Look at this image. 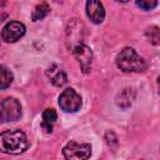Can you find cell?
<instances>
[{"label":"cell","instance_id":"obj_4","mask_svg":"<svg viewBox=\"0 0 160 160\" xmlns=\"http://www.w3.org/2000/svg\"><path fill=\"white\" fill-rule=\"evenodd\" d=\"M81 96L71 88L65 89L59 96V106L65 112H75L81 108Z\"/></svg>","mask_w":160,"mask_h":160},{"label":"cell","instance_id":"obj_3","mask_svg":"<svg viewBox=\"0 0 160 160\" xmlns=\"http://www.w3.org/2000/svg\"><path fill=\"white\" fill-rule=\"evenodd\" d=\"M21 116V105L15 98L0 99V122L16 121Z\"/></svg>","mask_w":160,"mask_h":160},{"label":"cell","instance_id":"obj_12","mask_svg":"<svg viewBox=\"0 0 160 160\" xmlns=\"http://www.w3.org/2000/svg\"><path fill=\"white\" fill-rule=\"evenodd\" d=\"M12 80H14V75L10 71V69H8L4 65H0V90L9 88Z\"/></svg>","mask_w":160,"mask_h":160},{"label":"cell","instance_id":"obj_9","mask_svg":"<svg viewBox=\"0 0 160 160\" xmlns=\"http://www.w3.org/2000/svg\"><path fill=\"white\" fill-rule=\"evenodd\" d=\"M46 75L50 79V81L55 85V86H64L68 82V75L66 72L62 70V68H60L56 64H52L46 70Z\"/></svg>","mask_w":160,"mask_h":160},{"label":"cell","instance_id":"obj_8","mask_svg":"<svg viewBox=\"0 0 160 160\" xmlns=\"http://www.w3.org/2000/svg\"><path fill=\"white\" fill-rule=\"evenodd\" d=\"M86 15L94 24H100L105 19V9L100 0L86 1Z\"/></svg>","mask_w":160,"mask_h":160},{"label":"cell","instance_id":"obj_13","mask_svg":"<svg viewBox=\"0 0 160 160\" xmlns=\"http://www.w3.org/2000/svg\"><path fill=\"white\" fill-rule=\"evenodd\" d=\"M50 12V8L46 5V4H40V5H38L35 9H34V11H32V21H38V20H41V19H44L48 14Z\"/></svg>","mask_w":160,"mask_h":160},{"label":"cell","instance_id":"obj_11","mask_svg":"<svg viewBox=\"0 0 160 160\" xmlns=\"http://www.w3.org/2000/svg\"><path fill=\"white\" fill-rule=\"evenodd\" d=\"M132 99H134V91L132 89H124L116 98V104L122 108V109H126L131 105L132 102Z\"/></svg>","mask_w":160,"mask_h":160},{"label":"cell","instance_id":"obj_2","mask_svg":"<svg viewBox=\"0 0 160 160\" xmlns=\"http://www.w3.org/2000/svg\"><path fill=\"white\" fill-rule=\"evenodd\" d=\"M116 65L120 70H122L125 72L142 71L146 68L145 60L132 48H125L118 54Z\"/></svg>","mask_w":160,"mask_h":160},{"label":"cell","instance_id":"obj_15","mask_svg":"<svg viewBox=\"0 0 160 160\" xmlns=\"http://www.w3.org/2000/svg\"><path fill=\"white\" fill-rule=\"evenodd\" d=\"M136 5L142 10H151L158 5V0H136Z\"/></svg>","mask_w":160,"mask_h":160},{"label":"cell","instance_id":"obj_16","mask_svg":"<svg viewBox=\"0 0 160 160\" xmlns=\"http://www.w3.org/2000/svg\"><path fill=\"white\" fill-rule=\"evenodd\" d=\"M116 1H120V2H128L129 0H116Z\"/></svg>","mask_w":160,"mask_h":160},{"label":"cell","instance_id":"obj_7","mask_svg":"<svg viewBox=\"0 0 160 160\" xmlns=\"http://www.w3.org/2000/svg\"><path fill=\"white\" fill-rule=\"evenodd\" d=\"M25 34V25L19 21L8 22L1 30V38L5 42H15Z\"/></svg>","mask_w":160,"mask_h":160},{"label":"cell","instance_id":"obj_10","mask_svg":"<svg viewBox=\"0 0 160 160\" xmlns=\"http://www.w3.org/2000/svg\"><path fill=\"white\" fill-rule=\"evenodd\" d=\"M58 119V114L54 109H46L42 112V122L41 128L45 130V132H51L52 131V125Z\"/></svg>","mask_w":160,"mask_h":160},{"label":"cell","instance_id":"obj_1","mask_svg":"<svg viewBox=\"0 0 160 160\" xmlns=\"http://www.w3.org/2000/svg\"><path fill=\"white\" fill-rule=\"evenodd\" d=\"M29 146L26 135L18 129L6 130L0 134V151L5 154L18 155L24 152Z\"/></svg>","mask_w":160,"mask_h":160},{"label":"cell","instance_id":"obj_5","mask_svg":"<svg viewBox=\"0 0 160 160\" xmlns=\"http://www.w3.org/2000/svg\"><path fill=\"white\" fill-rule=\"evenodd\" d=\"M62 154L66 159H76V160H84L90 158L91 155V146L86 142H76L70 141L65 145L62 149Z\"/></svg>","mask_w":160,"mask_h":160},{"label":"cell","instance_id":"obj_14","mask_svg":"<svg viewBox=\"0 0 160 160\" xmlns=\"http://www.w3.org/2000/svg\"><path fill=\"white\" fill-rule=\"evenodd\" d=\"M146 35L149 36V41L154 45H158L159 44V40H160V32H159V28L158 26H151L150 29H148L146 31Z\"/></svg>","mask_w":160,"mask_h":160},{"label":"cell","instance_id":"obj_6","mask_svg":"<svg viewBox=\"0 0 160 160\" xmlns=\"http://www.w3.org/2000/svg\"><path fill=\"white\" fill-rule=\"evenodd\" d=\"M72 52L75 59L78 60L81 70L84 74L90 72L91 70V62H92V51L89 46H86L85 44H78L72 48Z\"/></svg>","mask_w":160,"mask_h":160}]
</instances>
